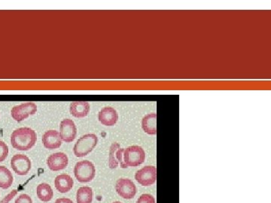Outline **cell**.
<instances>
[{
    "instance_id": "6da1fadb",
    "label": "cell",
    "mask_w": 271,
    "mask_h": 203,
    "mask_svg": "<svg viewBox=\"0 0 271 203\" xmlns=\"http://www.w3.org/2000/svg\"><path fill=\"white\" fill-rule=\"evenodd\" d=\"M37 141V135L33 129L29 127H21L15 129L11 136V144L18 151H29Z\"/></svg>"
},
{
    "instance_id": "7a4b0ae2",
    "label": "cell",
    "mask_w": 271,
    "mask_h": 203,
    "mask_svg": "<svg viewBox=\"0 0 271 203\" xmlns=\"http://www.w3.org/2000/svg\"><path fill=\"white\" fill-rule=\"evenodd\" d=\"M98 143V137L93 133L81 137L75 145L73 152L76 157H84L94 150Z\"/></svg>"
},
{
    "instance_id": "3957f363",
    "label": "cell",
    "mask_w": 271,
    "mask_h": 203,
    "mask_svg": "<svg viewBox=\"0 0 271 203\" xmlns=\"http://www.w3.org/2000/svg\"><path fill=\"white\" fill-rule=\"evenodd\" d=\"M74 175L79 182H90L95 177V166L91 161L82 160L75 166Z\"/></svg>"
},
{
    "instance_id": "277c9868",
    "label": "cell",
    "mask_w": 271,
    "mask_h": 203,
    "mask_svg": "<svg viewBox=\"0 0 271 203\" xmlns=\"http://www.w3.org/2000/svg\"><path fill=\"white\" fill-rule=\"evenodd\" d=\"M123 159L124 164L127 167H137L144 163L146 160V153L140 146H130L124 149Z\"/></svg>"
},
{
    "instance_id": "5b68a950",
    "label": "cell",
    "mask_w": 271,
    "mask_h": 203,
    "mask_svg": "<svg viewBox=\"0 0 271 203\" xmlns=\"http://www.w3.org/2000/svg\"><path fill=\"white\" fill-rule=\"evenodd\" d=\"M37 111V105L34 102H25L15 105L11 111L12 118L17 122H21L30 115H33Z\"/></svg>"
},
{
    "instance_id": "8992f818",
    "label": "cell",
    "mask_w": 271,
    "mask_h": 203,
    "mask_svg": "<svg viewBox=\"0 0 271 203\" xmlns=\"http://www.w3.org/2000/svg\"><path fill=\"white\" fill-rule=\"evenodd\" d=\"M157 176V168L153 166H146L136 172L135 179L140 185L147 187L155 184Z\"/></svg>"
},
{
    "instance_id": "52a82bcc",
    "label": "cell",
    "mask_w": 271,
    "mask_h": 203,
    "mask_svg": "<svg viewBox=\"0 0 271 203\" xmlns=\"http://www.w3.org/2000/svg\"><path fill=\"white\" fill-rule=\"evenodd\" d=\"M11 166L17 175L24 176L30 172L32 163L27 156L24 154H15L11 160Z\"/></svg>"
},
{
    "instance_id": "ba28073f",
    "label": "cell",
    "mask_w": 271,
    "mask_h": 203,
    "mask_svg": "<svg viewBox=\"0 0 271 203\" xmlns=\"http://www.w3.org/2000/svg\"><path fill=\"white\" fill-rule=\"evenodd\" d=\"M117 193L123 199H131L136 196L137 187L134 183L128 178H120L115 184Z\"/></svg>"
},
{
    "instance_id": "9c48e42d",
    "label": "cell",
    "mask_w": 271,
    "mask_h": 203,
    "mask_svg": "<svg viewBox=\"0 0 271 203\" xmlns=\"http://www.w3.org/2000/svg\"><path fill=\"white\" fill-rule=\"evenodd\" d=\"M60 137L62 141L70 143L74 141L77 135V128L71 119H63L60 124Z\"/></svg>"
},
{
    "instance_id": "30bf717a",
    "label": "cell",
    "mask_w": 271,
    "mask_h": 203,
    "mask_svg": "<svg viewBox=\"0 0 271 203\" xmlns=\"http://www.w3.org/2000/svg\"><path fill=\"white\" fill-rule=\"evenodd\" d=\"M68 156L63 152L54 153L47 159V165L51 171L58 172L67 167Z\"/></svg>"
},
{
    "instance_id": "8fae6325",
    "label": "cell",
    "mask_w": 271,
    "mask_h": 203,
    "mask_svg": "<svg viewBox=\"0 0 271 203\" xmlns=\"http://www.w3.org/2000/svg\"><path fill=\"white\" fill-rule=\"evenodd\" d=\"M98 119L104 126H114L118 122V114L112 107H104L99 112Z\"/></svg>"
},
{
    "instance_id": "7c38bea8",
    "label": "cell",
    "mask_w": 271,
    "mask_h": 203,
    "mask_svg": "<svg viewBox=\"0 0 271 203\" xmlns=\"http://www.w3.org/2000/svg\"><path fill=\"white\" fill-rule=\"evenodd\" d=\"M42 141L44 147L49 150L59 149L62 145L60 133L57 131L53 130V129L45 132L42 137Z\"/></svg>"
},
{
    "instance_id": "4fadbf2b",
    "label": "cell",
    "mask_w": 271,
    "mask_h": 203,
    "mask_svg": "<svg viewBox=\"0 0 271 203\" xmlns=\"http://www.w3.org/2000/svg\"><path fill=\"white\" fill-rule=\"evenodd\" d=\"M91 110V105L88 102L76 101L70 104V114L77 118H83L88 116Z\"/></svg>"
},
{
    "instance_id": "5bb4252c",
    "label": "cell",
    "mask_w": 271,
    "mask_h": 203,
    "mask_svg": "<svg viewBox=\"0 0 271 203\" xmlns=\"http://www.w3.org/2000/svg\"><path fill=\"white\" fill-rule=\"evenodd\" d=\"M54 186L57 191L66 193L70 191L74 186V181L71 176L66 174L57 175L54 180Z\"/></svg>"
},
{
    "instance_id": "9a60e30c",
    "label": "cell",
    "mask_w": 271,
    "mask_h": 203,
    "mask_svg": "<svg viewBox=\"0 0 271 203\" xmlns=\"http://www.w3.org/2000/svg\"><path fill=\"white\" fill-rule=\"evenodd\" d=\"M142 128L144 132L149 135H156L158 132L156 113H151L143 117L142 120Z\"/></svg>"
},
{
    "instance_id": "2e32d148",
    "label": "cell",
    "mask_w": 271,
    "mask_h": 203,
    "mask_svg": "<svg viewBox=\"0 0 271 203\" xmlns=\"http://www.w3.org/2000/svg\"><path fill=\"white\" fill-rule=\"evenodd\" d=\"M36 194L38 198L40 199L42 202H48L52 199L54 196V192L52 188L49 184L47 183H42V184L38 185L36 189Z\"/></svg>"
},
{
    "instance_id": "e0dca14e",
    "label": "cell",
    "mask_w": 271,
    "mask_h": 203,
    "mask_svg": "<svg viewBox=\"0 0 271 203\" xmlns=\"http://www.w3.org/2000/svg\"><path fill=\"white\" fill-rule=\"evenodd\" d=\"M14 178L9 169L0 166V188L9 189L13 184Z\"/></svg>"
},
{
    "instance_id": "ac0fdd59",
    "label": "cell",
    "mask_w": 271,
    "mask_h": 203,
    "mask_svg": "<svg viewBox=\"0 0 271 203\" xmlns=\"http://www.w3.org/2000/svg\"><path fill=\"white\" fill-rule=\"evenodd\" d=\"M93 201V190L90 187H82L77 190V203H91Z\"/></svg>"
},
{
    "instance_id": "d6986e66",
    "label": "cell",
    "mask_w": 271,
    "mask_h": 203,
    "mask_svg": "<svg viewBox=\"0 0 271 203\" xmlns=\"http://www.w3.org/2000/svg\"><path fill=\"white\" fill-rule=\"evenodd\" d=\"M120 148L121 147L118 143H112V146H111L109 155V166L110 169H116L119 165L115 158V152Z\"/></svg>"
},
{
    "instance_id": "ffe728a7",
    "label": "cell",
    "mask_w": 271,
    "mask_h": 203,
    "mask_svg": "<svg viewBox=\"0 0 271 203\" xmlns=\"http://www.w3.org/2000/svg\"><path fill=\"white\" fill-rule=\"evenodd\" d=\"M9 155V147L4 142L0 140V163L4 161Z\"/></svg>"
},
{
    "instance_id": "44dd1931",
    "label": "cell",
    "mask_w": 271,
    "mask_h": 203,
    "mask_svg": "<svg viewBox=\"0 0 271 203\" xmlns=\"http://www.w3.org/2000/svg\"><path fill=\"white\" fill-rule=\"evenodd\" d=\"M124 149H118V150L115 152V158H116L117 161H118V164L121 165V167L122 169H126L127 166L124 164V159H123V154H124Z\"/></svg>"
},
{
    "instance_id": "7402d4cb",
    "label": "cell",
    "mask_w": 271,
    "mask_h": 203,
    "mask_svg": "<svg viewBox=\"0 0 271 203\" xmlns=\"http://www.w3.org/2000/svg\"><path fill=\"white\" fill-rule=\"evenodd\" d=\"M137 203H155V199L150 194H143L137 199Z\"/></svg>"
},
{
    "instance_id": "603a6c76",
    "label": "cell",
    "mask_w": 271,
    "mask_h": 203,
    "mask_svg": "<svg viewBox=\"0 0 271 203\" xmlns=\"http://www.w3.org/2000/svg\"><path fill=\"white\" fill-rule=\"evenodd\" d=\"M15 203H33V200L29 195L21 194L17 198Z\"/></svg>"
},
{
    "instance_id": "cb8c5ba5",
    "label": "cell",
    "mask_w": 271,
    "mask_h": 203,
    "mask_svg": "<svg viewBox=\"0 0 271 203\" xmlns=\"http://www.w3.org/2000/svg\"><path fill=\"white\" fill-rule=\"evenodd\" d=\"M17 194H18V190H12V191H11L7 196H5L4 199H3L0 203H9L15 196H16Z\"/></svg>"
},
{
    "instance_id": "d4e9b609",
    "label": "cell",
    "mask_w": 271,
    "mask_h": 203,
    "mask_svg": "<svg viewBox=\"0 0 271 203\" xmlns=\"http://www.w3.org/2000/svg\"><path fill=\"white\" fill-rule=\"evenodd\" d=\"M54 203H74L70 199H67V198H60V199H57Z\"/></svg>"
},
{
    "instance_id": "484cf974",
    "label": "cell",
    "mask_w": 271,
    "mask_h": 203,
    "mask_svg": "<svg viewBox=\"0 0 271 203\" xmlns=\"http://www.w3.org/2000/svg\"><path fill=\"white\" fill-rule=\"evenodd\" d=\"M112 203H122V202H119V201H116V202H112Z\"/></svg>"
}]
</instances>
